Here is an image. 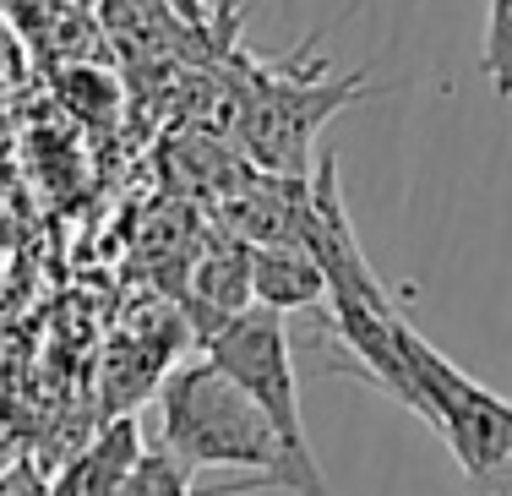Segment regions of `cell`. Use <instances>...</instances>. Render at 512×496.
I'll return each instance as SVG.
<instances>
[{
    "label": "cell",
    "mask_w": 512,
    "mask_h": 496,
    "mask_svg": "<svg viewBox=\"0 0 512 496\" xmlns=\"http://www.w3.org/2000/svg\"><path fill=\"white\" fill-rule=\"evenodd\" d=\"M153 447H164L169 458L191 469V475H240L235 486H213L202 496H338L327 486L322 464L306 453H295L278 426L267 420V409L229 377L218 360H191L175 366L169 382L158 387L153 409Z\"/></svg>",
    "instance_id": "1"
},
{
    "label": "cell",
    "mask_w": 512,
    "mask_h": 496,
    "mask_svg": "<svg viewBox=\"0 0 512 496\" xmlns=\"http://www.w3.org/2000/svg\"><path fill=\"white\" fill-rule=\"evenodd\" d=\"M398 349L420 398L414 420H425L447 442L463 475V496H512V404L453 366L431 338L409 328V317L398 322Z\"/></svg>",
    "instance_id": "2"
},
{
    "label": "cell",
    "mask_w": 512,
    "mask_h": 496,
    "mask_svg": "<svg viewBox=\"0 0 512 496\" xmlns=\"http://www.w3.org/2000/svg\"><path fill=\"white\" fill-rule=\"evenodd\" d=\"M251 300L267 311H295V306H322L327 278L316 268V257L295 240L278 246H251Z\"/></svg>",
    "instance_id": "3"
},
{
    "label": "cell",
    "mask_w": 512,
    "mask_h": 496,
    "mask_svg": "<svg viewBox=\"0 0 512 496\" xmlns=\"http://www.w3.org/2000/svg\"><path fill=\"white\" fill-rule=\"evenodd\" d=\"M109 496H197V475L180 458H169L164 447H142L137 464L115 480Z\"/></svg>",
    "instance_id": "4"
},
{
    "label": "cell",
    "mask_w": 512,
    "mask_h": 496,
    "mask_svg": "<svg viewBox=\"0 0 512 496\" xmlns=\"http://www.w3.org/2000/svg\"><path fill=\"white\" fill-rule=\"evenodd\" d=\"M480 71H485L496 99H512V0H491V6H485Z\"/></svg>",
    "instance_id": "5"
},
{
    "label": "cell",
    "mask_w": 512,
    "mask_h": 496,
    "mask_svg": "<svg viewBox=\"0 0 512 496\" xmlns=\"http://www.w3.org/2000/svg\"><path fill=\"white\" fill-rule=\"evenodd\" d=\"M17 71H22V55H17V44H11V33H6V22H0V93L17 82Z\"/></svg>",
    "instance_id": "6"
},
{
    "label": "cell",
    "mask_w": 512,
    "mask_h": 496,
    "mask_svg": "<svg viewBox=\"0 0 512 496\" xmlns=\"http://www.w3.org/2000/svg\"><path fill=\"white\" fill-rule=\"evenodd\" d=\"M180 11H191V17H202V0H180Z\"/></svg>",
    "instance_id": "7"
}]
</instances>
